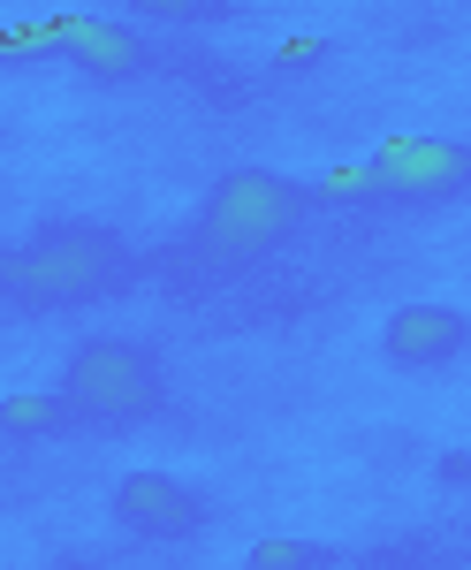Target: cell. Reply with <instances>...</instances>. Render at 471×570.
Segmentation results:
<instances>
[{"instance_id": "obj_1", "label": "cell", "mask_w": 471, "mask_h": 570, "mask_svg": "<svg viewBox=\"0 0 471 570\" xmlns=\"http://www.w3.org/2000/svg\"><path fill=\"white\" fill-rule=\"evenodd\" d=\"M137 282V252L115 220H85V214H61L39 220L16 259H8V305L16 312H69V305H99V297H122Z\"/></svg>"}, {"instance_id": "obj_12", "label": "cell", "mask_w": 471, "mask_h": 570, "mask_svg": "<svg viewBox=\"0 0 471 570\" xmlns=\"http://www.w3.org/2000/svg\"><path fill=\"white\" fill-rule=\"evenodd\" d=\"M327 53H335L327 39H290L282 53H274V69H282V77H304V69H312V61H327Z\"/></svg>"}, {"instance_id": "obj_6", "label": "cell", "mask_w": 471, "mask_h": 570, "mask_svg": "<svg viewBox=\"0 0 471 570\" xmlns=\"http://www.w3.org/2000/svg\"><path fill=\"white\" fill-rule=\"evenodd\" d=\"M471 351V312L457 305H403L381 327V357L395 373H449Z\"/></svg>"}, {"instance_id": "obj_4", "label": "cell", "mask_w": 471, "mask_h": 570, "mask_svg": "<svg viewBox=\"0 0 471 570\" xmlns=\"http://www.w3.org/2000/svg\"><path fill=\"white\" fill-rule=\"evenodd\" d=\"M365 160H373V183H381V206H457V198H471V145L464 137L395 130Z\"/></svg>"}, {"instance_id": "obj_14", "label": "cell", "mask_w": 471, "mask_h": 570, "mask_svg": "<svg viewBox=\"0 0 471 570\" xmlns=\"http://www.w3.org/2000/svg\"><path fill=\"white\" fill-rule=\"evenodd\" d=\"M8 259H16V244H0V289H8Z\"/></svg>"}, {"instance_id": "obj_10", "label": "cell", "mask_w": 471, "mask_h": 570, "mask_svg": "<svg viewBox=\"0 0 471 570\" xmlns=\"http://www.w3.org/2000/svg\"><path fill=\"white\" fill-rule=\"evenodd\" d=\"M335 198V206H381V183H373V160H350V168H327L312 183V206Z\"/></svg>"}, {"instance_id": "obj_7", "label": "cell", "mask_w": 471, "mask_h": 570, "mask_svg": "<svg viewBox=\"0 0 471 570\" xmlns=\"http://www.w3.org/2000/svg\"><path fill=\"white\" fill-rule=\"evenodd\" d=\"M85 85H137L153 69V39L122 16H69V53H61Z\"/></svg>"}, {"instance_id": "obj_3", "label": "cell", "mask_w": 471, "mask_h": 570, "mask_svg": "<svg viewBox=\"0 0 471 570\" xmlns=\"http://www.w3.org/2000/svg\"><path fill=\"white\" fill-rule=\"evenodd\" d=\"M61 395L85 426H137L168 403V365L129 335H85L61 357Z\"/></svg>"}, {"instance_id": "obj_9", "label": "cell", "mask_w": 471, "mask_h": 570, "mask_svg": "<svg viewBox=\"0 0 471 570\" xmlns=\"http://www.w3.org/2000/svg\"><path fill=\"white\" fill-rule=\"evenodd\" d=\"M61 53H69V16H23V23L0 31V69H16V61H61Z\"/></svg>"}, {"instance_id": "obj_11", "label": "cell", "mask_w": 471, "mask_h": 570, "mask_svg": "<svg viewBox=\"0 0 471 570\" xmlns=\"http://www.w3.org/2000/svg\"><path fill=\"white\" fill-rule=\"evenodd\" d=\"M252 570H327V548L320 540H258Z\"/></svg>"}, {"instance_id": "obj_2", "label": "cell", "mask_w": 471, "mask_h": 570, "mask_svg": "<svg viewBox=\"0 0 471 570\" xmlns=\"http://www.w3.org/2000/svg\"><path fill=\"white\" fill-rule=\"evenodd\" d=\"M304 220H312V183L282 176V168H228L206 183L198 214L183 228V252L206 274H244L266 252H282Z\"/></svg>"}, {"instance_id": "obj_13", "label": "cell", "mask_w": 471, "mask_h": 570, "mask_svg": "<svg viewBox=\"0 0 471 570\" xmlns=\"http://www.w3.org/2000/svg\"><path fill=\"white\" fill-rule=\"evenodd\" d=\"M441 480H449V487H471V449H457V456H441Z\"/></svg>"}, {"instance_id": "obj_8", "label": "cell", "mask_w": 471, "mask_h": 570, "mask_svg": "<svg viewBox=\"0 0 471 570\" xmlns=\"http://www.w3.org/2000/svg\"><path fill=\"white\" fill-rule=\"evenodd\" d=\"M77 434H91L85 419L69 411V395L61 389H23V395H0V441H77Z\"/></svg>"}, {"instance_id": "obj_5", "label": "cell", "mask_w": 471, "mask_h": 570, "mask_svg": "<svg viewBox=\"0 0 471 570\" xmlns=\"http://www.w3.org/2000/svg\"><path fill=\"white\" fill-rule=\"evenodd\" d=\"M107 510L129 540H198L206 532V494L183 487L175 472H122Z\"/></svg>"}]
</instances>
